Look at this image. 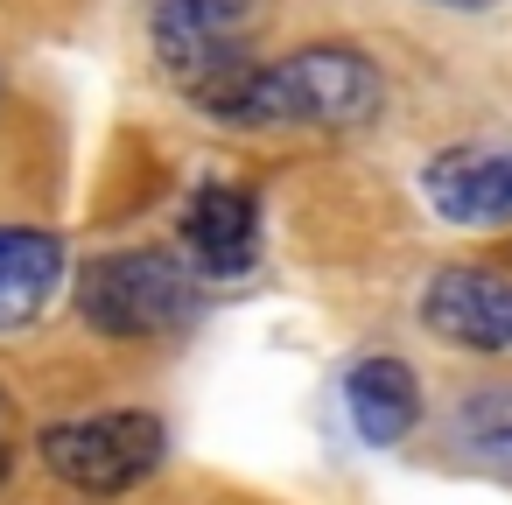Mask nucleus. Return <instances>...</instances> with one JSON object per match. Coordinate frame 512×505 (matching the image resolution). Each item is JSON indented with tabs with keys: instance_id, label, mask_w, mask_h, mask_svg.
<instances>
[{
	"instance_id": "nucleus-13",
	"label": "nucleus",
	"mask_w": 512,
	"mask_h": 505,
	"mask_svg": "<svg viewBox=\"0 0 512 505\" xmlns=\"http://www.w3.org/2000/svg\"><path fill=\"white\" fill-rule=\"evenodd\" d=\"M505 253H512V246H505Z\"/></svg>"
},
{
	"instance_id": "nucleus-9",
	"label": "nucleus",
	"mask_w": 512,
	"mask_h": 505,
	"mask_svg": "<svg viewBox=\"0 0 512 505\" xmlns=\"http://www.w3.org/2000/svg\"><path fill=\"white\" fill-rule=\"evenodd\" d=\"M344 414H351V428H358L372 449L407 442L414 421H421V379H414V365L393 358V351L358 358V365L344 372Z\"/></svg>"
},
{
	"instance_id": "nucleus-8",
	"label": "nucleus",
	"mask_w": 512,
	"mask_h": 505,
	"mask_svg": "<svg viewBox=\"0 0 512 505\" xmlns=\"http://www.w3.org/2000/svg\"><path fill=\"white\" fill-rule=\"evenodd\" d=\"M71 274V253L43 225H0V337L29 330Z\"/></svg>"
},
{
	"instance_id": "nucleus-5",
	"label": "nucleus",
	"mask_w": 512,
	"mask_h": 505,
	"mask_svg": "<svg viewBox=\"0 0 512 505\" xmlns=\"http://www.w3.org/2000/svg\"><path fill=\"white\" fill-rule=\"evenodd\" d=\"M421 330L449 351L505 358L512 351V274L498 267H442L421 295Z\"/></svg>"
},
{
	"instance_id": "nucleus-11",
	"label": "nucleus",
	"mask_w": 512,
	"mask_h": 505,
	"mask_svg": "<svg viewBox=\"0 0 512 505\" xmlns=\"http://www.w3.org/2000/svg\"><path fill=\"white\" fill-rule=\"evenodd\" d=\"M15 442H22L15 435V400H8V386H0V484L15 477Z\"/></svg>"
},
{
	"instance_id": "nucleus-3",
	"label": "nucleus",
	"mask_w": 512,
	"mask_h": 505,
	"mask_svg": "<svg viewBox=\"0 0 512 505\" xmlns=\"http://www.w3.org/2000/svg\"><path fill=\"white\" fill-rule=\"evenodd\" d=\"M36 456L57 484L85 491V498H120L134 484H148L169 456V428L148 407H106V414H71L50 421L36 435Z\"/></svg>"
},
{
	"instance_id": "nucleus-10",
	"label": "nucleus",
	"mask_w": 512,
	"mask_h": 505,
	"mask_svg": "<svg viewBox=\"0 0 512 505\" xmlns=\"http://www.w3.org/2000/svg\"><path fill=\"white\" fill-rule=\"evenodd\" d=\"M449 442L463 463L512 477V379H484L449 407Z\"/></svg>"
},
{
	"instance_id": "nucleus-6",
	"label": "nucleus",
	"mask_w": 512,
	"mask_h": 505,
	"mask_svg": "<svg viewBox=\"0 0 512 505\" xmlns=\"http://www.w3.org/2000/svg\"><path fill=\"white\" fill-rule=\"evenodd\" d=\"M421 197H428V211H435L442 225H463V232L512 225V148L463 141V148L428 155Z\"/></svg>"
},
{
	"instance_id": "nucleus-2",
	"label": "nucleus",
	"mask_w": 512,
	"mask_h": 505,
	"mask_svg": "<svg viewBox=\"0 0 512 505\" xmlns=\"http://www.w3.org/2000/svg\"><path fill=\"white\" fill-rule=\"evenodd\" d=\"M78 316L120 344H169L204 316V274L169 246H113L78 267Z\"/></svg>"
},
{
	"instance_id": "nucleus-4",
	"label": "nucleus",
	"mask_w": 512,
	"mask_h": 505,
	"mask_svg": "<svg viewBox=\"0 0 512 505\" xmlns=\"http://www.w3.org/2000/svg\"><path fill=\"white\" fill-rule=\"evenodd\" d=\"M148 43L155 64L190 99H204L253 64V0H155Z\"/></svg>"
},
{
	"instance_id": "nucleus-12",
	"label": "nucleus",
	"mask_w": 512,
	"mask_h": 505,
	"mask_svg": "<svg viewBox=\"0 0 512 505\" xmlns=\"http://www.w3.org/2000/svg\"><path fill=\"white\" fill-rule=\"evenodd\" d=\"M428 8H449V15H484L491 0H428Z\"/></svg>"
},
{
	"instance_id": "nucleus-7",
	"label": "nucleus",
	"mask_w": 512,
	"mask_h": 505,
	"mask_svg": "<svg viewBox=\"0 0 512 505\" xmlns=\"http://www.w3.org/2000/svg\"><path fill=\"white\" fill-rule=\"evenodd\" d=\"M183 260L204 281H232L260 260V197L246 183H197L183 204Z\"/></svg>"
},
{
	"instance_id": "nucleus-1",
	"label": "nucleus",
	"mask_w": 512,
	"mask_h": 505,
	"mask_svg": "<svg viewBox=\"0 0 512 505\" xmlns=\"http://www.w3.org/2000/svg\"><path fill=\"white\" fill-rule=\"evenodd\" d=\"M225 127H302V134H358L386 106V78L358 43H302L281 57H253L239 78L197 99Z\"/></svg>"
}]
</instances>
